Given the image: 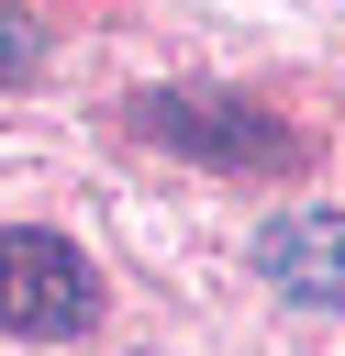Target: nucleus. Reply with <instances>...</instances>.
Segmentation results:
<instances>
[{"label":"nucleus","instance_id":"f257e3e1","mask_svg":"<svg viewBox=\"0 0 345 356\" xmlns=\"http://www.w3.org/2000/svg\"><path fill=\"white\" fill-rule=\"evenodd\" d=\"M134 122H145L156 145H178L189 167H245V178L289 167V134H278L256 100H234V89H145Z\"/></svg>","mask_w":345,"mask_h":356},{"label":"nucleus","instance_id":"f03ea898","mask_svg":"<svg viewBox=\"0 0 345 356\" xmlns=\"http://www.w3.org/2000/svg\"><path fill=\"white\" fill-rule=\"evenodd\" d=\"M89 312H100V278H89V256H78L67 234H0V334L56 345V334H78Z\"/></svg>","mask_w":345,"mask_h":356},{"label":"nucleus","instance_id":"7ed1b4c3","mask_svg":"<svg viewBox=\"0 0 345 356\" xmlns=\"http://www.w3.org/2000/svg\"><path fill=\"white\" fill-rule=\"evenodd\" d=\"M245 256H256V278L289 312H345V222L334 211H278Z\"/></svg>","mask_w":345,"mask_h":356},{"label":"nucleus","instance_id":"20e7f679","mask_svg":"<svg viewBox=\"0 0 345 356\" xmlns=\"http://www.w3.org/2000/svg\"><path fill=\"white\" fill-rule=\"evenodd\" d=\"M33 56H45V22L0 0V89H11V78H33Z\"/></svg>","mask_w":345,"mask_h":356}]
</instances>
